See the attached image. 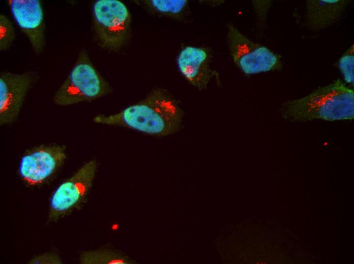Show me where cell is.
Returning <instances> with one entry per match:
<instances>
[{
	"label": "cell",
	"instance_id": "cell-1",
	"mask_svg": "<svg viewBox=\"0 0 354 264\" xmlns=\"http://www.w3.org/2000/svg\"><path fill=\"white\" fill-rule=\"evenodd\" d=\"M183 115L175 99L165 90L157 88L140 102L115 114L97 115L93 121L123 127L153 136L164 137L180 129Z\"/></svg>",
	"mask_w": 354,
	"mask_h": 264
},
{
	"label": "cell",
	"instance_id": "cell-2",
	"mask_svg": "<svg viewBox=\"0 0 354 264\" xmlns=\"http://www.w3.org/2000/svg\"><path fill=\"white\" fill-rule=\"evenodd\" d=\"M281 114L285 119L292 122L352 120L353 90L337 80L304 97L283 103Z\"/></svg>",
	"mask_w": 354,
	"mask_h": 264
},
{
	"label": "cell",
	"instance_id": "cell-3",
	"mask_svg": "<svg viewBox=\"0 0 354 264\" xmlns=\"http://www.w3.org/2000/svg\"><path fill=\"white\" fill-rule=\"evenodd\" d=\"M111 92V87L95 68L87 51L82 49L53 100L56 105L70 106L91 102Z\"/></svg>",
	"mask_w": 354,
	"mask_h": 264
},
{
	"label": "cell",
	"instance_id": "cell-4",
	"mask_svg": "<svg viewBox=\"0 0 354 264\" xmlns=\"http://www.w3.org/2000/svg\"><path fill=\"white\" fill-rule=\"evenodd\" d=\"M94 38L108 51H117L129 40L131 17L127 6L118 0H97L92 8Z\"/></svg>",
	"mask_w": 354,
	"mask_h": 264
},
{
	"label": "cell",
	"instance_id": "cell-5",
	"mask_svg": "<svg viewBox=\"0 0 354 264\" xmlns=\"http://www.w3.org/2000/svg\"><path fill=\"white\" fill-rule=\"evenodd\" d=\"M227 29L229 54L234 63L244 74L251 75L282 68L279 55L252 41L232 24H227Z\"/></svg>",
	"mask_w": 354,
	"mask_h": 264
},
{
	"label": "cell",
	"instance_id": "cell-6",
	"mask_svg": "<svg viewBox=\"0 0 354 264\" xmlns=\"http://www.w3.org/2000/svg\"><path fill=\"white\" fill-rule=\"evenodd\" d=\"M97 168L96 160L86 162L56 189L50 201L49 218L57 219L84 202L92 187Z\"/></svg>",
	"mask_w": 354,
	"mask_h": 264
},
{
	"label": "cell",
	"instance_id": "cell-7",
	"mask_svg": "<svg viewBox=\"0 0 354 264\" xmlns=\"http://www.w3.org/2000/svg\"><path fill=\"white\" fill-rule=\"evenodd\" d=\"M66 146L57 144L40 145L26 151L21 158L19 173L31 186L48 181L66 159Z\"/></svg>",
	"mask_w": 354,
	"mask_h": 264
},
{
	"label": "cell",
	"instance_id": "cell-8",
	"mask_svg": "<svg viewBox=\"0 0 354 264\" xmlns=\"http://www.w3.org/2000/svg\"><path fill=\"white\" fill-rule=\"evenodd\" d=\"M36 72L0 74V124L13 122L18 117L27 92L37 80Z\"/></svg>",
	"mask_w": 354,
	"mask_h": 264
},
{
	"label": "cell",
	"instance_id": "cell-9",
	"mask_svg": "<svg viewBox=\"0 0 354 264\" xmlns=\"http://www.w3.org/2000/svg\"><path fill=\"white\" fill-rule=\"evenodd\" d=\"M7 4L16 24L27 38L36 55L45 45L44 13L39 0H9Z\"/></svg>",
	"mask_w": 354,
	"mask_h": 264
},
{
	"label": "cell",
	"instance_id": "cell-10",
	"mask_svg": "<svg viewBox=\"0 0 354 264\" xmlns=\"http://www.w3.org/2000/svg\"><path fill=\"white\" fill-rule=\"evenodd\" d=\"M212 55L205 47L188 45L180 51L176 64L184 78L195 88L206 89L211 81L217 76L212 68Z\"/></svg>",
	"mask_w": 354,
	"mask_h": 264
},
{
	"label": "cell",
	"instance_id": "cell-11",
	"mask_svg": "<svg viewBox=\"0 0 354 264\" xmlns=\"http://www.w3.org/2000/svg\"><path fill=\"white\" fill-rule=\"evenodd\" d=\"M350 1L309 0L306 3L305 20L307 27L319 31L338 21Z\"/></svg>",
	"mask_w": 354,
	"mask_h": 264
},
{
	"label": "cell",
	"instance_id": "cell-12",
	"mask_svg": "<svg viewBox=\"0 0 354 264\" xmlns=\"http://www.w3.org/2000/svg\"><path fill=\"white\" fill-rule=\"evenodd\" d=\"M136 2L151 12L176 20H185L190 15L189 2L186 0H145Z\"/></svg>",
	"mask_w": 354,
	"mask_h": 264
},
{
	"label": "cell",
	"instance_id": "cell-13",
	"mask_svg": "<svg viewBox=\"0 0 354 264\" xmlns=\"http://www.w3.org/2000/svg\"><path fill=\"white\" fill-rule=\"evenodd\" d=\"M80 262L84 264H131L134 261L120 252L107 249L84 252L80 256Z\"/></svg>",
	"mask_w": 354,
	"mask_h": 264
},
{
	"label": "cell",
	"instance_id": "cell-14",
	"mask_svg": "<svg viewBox=\"0 0 354 264\" xmlns=\"http://www.w3.org/2000/svg\"><path fill=\"white\" fill-rule=\"evenodd\" d=\"M354 46L351 45L342 55L337 62V67L340 71L345 81L353 84L354 75Z\"/></svg>",
	"mask_w": 354,
	"mask_h": 264
},
{
	"label": "cell",
	"instance_id": "cell-15",
	"mask_svg": "<svg viewBox=\"0 0 354 264\" xmlns=\"http://www.w3.org/2000/svg\"><path fill=\"white\" fill-rule=\"evenodd\" d=\"M0 51L8 50L15 39V28L10 19L4 14L0 15Z\"/></svg>",
	"mask_w": 354,
	"mask_h": 264
},
{
	"label": "cell",
	"instance_id": "cell-16",
	"mask_svg": "<svg viewBox=\"0 0 354 264\" xmlns=\"http://www.w3.org/2000/svg\"><path fill=\"white\" fill-rule=\"evenodd\" d=\"M29 263L59 264L62 263L60 257L54 253H46L33 258Z\"/></svg>",
	"mask_w": 354,
	"mask_h": 264
},
{
	"label": "cell",
	"instance_id": "cell-17",
	"mask_svg": "<svg viewBox=\"0 0 354 264\" xmlns=\"http://www.w3.org/2000/svg\"><path fill=\"white\" fill-rule=\"evenodd\" d=\"M256 2H253V5L255 7V11H256V15L258 16L259 20H261V22H265V19L266 18V15L269 8L271 6L272 1H269V2H261V6L260 7L258 1H256Z\"/></svg>",
	"mask_w": 354,
	"mask_h": 264
}]
</instances>
